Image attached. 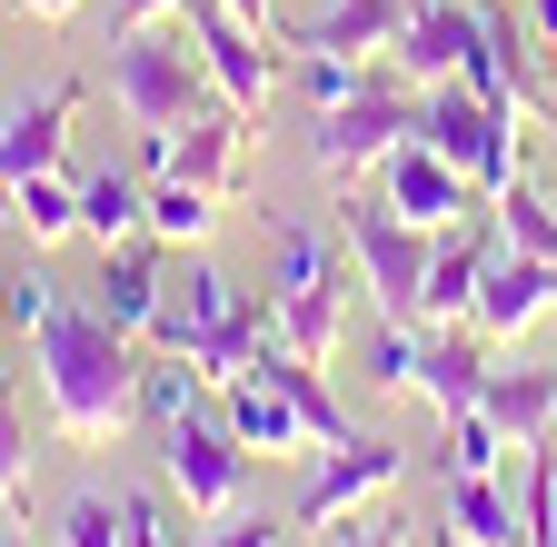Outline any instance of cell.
I'll return each mask as SVG.
<instances>
[{
    "instance_id": "7402d4cb",
    "label": "cell",
    "mask_w": 557,
    "mask_h": 547,
    "mask_svg": "<svg viewBox=\"0 0 557 547\" xmlns=\"http://www.w3.org/2000/svg\"><path fill=\"white\" fill-rule=\"evenodd\" d=\"M0 220H11V229H30V249L81 239V179L40 170V179H21V189H0Z\"/></svg>"
},
{
    "instance_id": "8d00e7d4",
    "label": "cell",
    "mask_w": 557,
    "mask_h": 547,
    "mask_svg": "<svg viewBox=\"0 0 557 547\" xmlns=\"http://www.w3.org/2000/svg\"><path fill=\"white\" fill-rule=\"evenodd\" d=\"M21 11H30V21H81L90 0H21Z\"/></svg>"
},
{
    "instance_id": "836d02e7",
    "label": "cell",
    "mask_w": 557,
    "mask_h": 547,
    "mask_svg": "<svg viewBox=\"0 0 557 547\" xmlns=\"http://www.w3.org/2000/svg\"><path fill=\"white\" fill-rule=\"evenodd\" d=\"M120 547H180L170 518H160V498H120Z\"/></svg>"
},
{
    "instance_id": "9a60e30c",
    "label": "cell",
    "mask_w": 557,
    "mask_h": 547,
    "mask_svg": "<svg viewBox=\"0 0 557 547\" xmlns=\"http://www.w3.org/2000/svg\"><path fill=\"white\" fill-rule=\"evenodd\" d=\"M408 30V0H319L309 21H289V50H338V60H388Z\"/></svg>"
},
{
    "instance_id": "3957f363",
    "label": "cell",
    "mask_w": 557,
    "mask_h": 547,
    "mask_svg": "<svg viewBox=\"0 0 557 547\" xmlns=\"http://www.w3.org/2000/svg\"><path fill=\"white\" fill-rule=\"evenodd\" d=\"M418 100H429V90H418L398 60H379L348 100H329V110L309 120V170H319L329 189H359L398 140H418Z\"/></svg>"
},
{
    "instance_id": "f546056e",
    "label": "cell",
    "mask_w": 557,
    "mask_h": 547,
    "mask_svg": "<svg viewBox=\"0 0 557 547\" xmlns=\"http://www.w3.org/2000/svg\"><path fill=\"white\" fill-rule=\"evenodd\" d=\"M189 388H199V369H139V408H150V419H189L199 408Z\"/></svg>"
},
{
    "instance_id": "f1b7e54d",
    "label": "cell",
    "mask_w": 557,
    "mask_h": 547,
    "mask_svg": "<svg viewBox=\"0 0 557 547\" xmlns=\"http://www.w3.org/2000/svg\"><path fill=\"white\" fill-rule=\"evenodd\" d=\"M528 547H557V438L547 448H528Z\"/></svg>"
},
{
    "instance_id": "30bf717a",
    "label": "cell",
    "mask_w": 557,
    "mask_h": 547,
    "mask_svg": "<svg viewBox=\"0 0 557 547\" xmlns=\"http://www.w3.org/2000/svg\"><path fill=\"white\" fill-rule=\"evenodd\" d=\"M239 160H249V120L230 100H209L199 120L170 129V140H150V179H189L209 199H239Z\"/></svg>"
},
{
    "instance_id": "d4e9b609",
    "label": "cell",
    "mask_w": 557,
    "mask_h": 547,
    "mask_svg": "<svg viewBox=\"0 0 557 547\" xmlns=\"http://www.w3.org/2000/svg\"><path fill=\"white\" fill-rule=\"evenodd\" d=\"M438 458H448V477H498L508 468V438H498L487 408H458V419H438Z\"/></svg>"
},
{
    "instance_id": "6da1fadb",
    "label": "cell",
    "mask_w": 557,
    "mask_h": 547,
    "mask_svg": "<svg viewBox=\"0 0 557 547\" xmlns=\"http://www.w3.org/2000/svg\"><path fill=\"white\" fill-rule=\"evenodd\" d=\"M30 369H40V398H50V428L70 448H110L129 438L150 408H139V338L120 319H100L90 299H50V319L30 328Z\"/></svg>"
},
{
    "instance_id": "5bb4252c",
    "label": "cell",
    "mask_w": 557,
    "mask_h": 547,
    "mask_svg": "<svg viewBox=\"0 0 557 547\" xmlns=\"http://www.w3.org/2000/svg\"><path fill=\"white\" fill-rule=\"evenodd\" d=\"M70 120H81V80H50L40 100H21L11 120H0V189L60 170L70 160Z\"/></svg>"
},
{
    "instance_id": "7bdbcfd3",
    "label": "cell",
    "mask_w": 557,
    "mask_h": 547,
    "mask_svg": "<svg viewBox=\"0 0 557 547\" xmlns=\"http://www.w3.org/2000/svg\"><path fill=\"white\" fill-rule=\"evenodd\" d=\"M0 547H30V537H0Z\"/></svg>"
},
{
    "instance_id": "1f68e13d",
    "label": "cell",
    "mask_w": 557,
    "mask_h": 547,
    "mask_svg": "<svg viewBox=\"0 0 557 547\" xmlns=\"http://www.w3.org/2000/svg\"><path fill=\"white\" fill-rule=\"evenodd\" d=\"M329 547H429V537H418L408 518H369V508H359L348 527H329Z\"/></svg>"
},
{
    "instance_id": "ac0fdd59",
    "label": "cell",
    "mask_w": 557,
    "mask_h": 547,
    "mask_svg": "<svg viewBox=\"0 0 557 547\" xmlns=\"http://www.w3.org/2000/svg\"><path fill=\"white\" fill-rule=\"evenodd\" d=\"M478 408L498 419L508 448H547V438H557V359H547V369L498 359V369H487V388H478Z\"/></svg>"
},
{
    "instance_id": "44dd1931",
    "label": "cell",
    "mask_w": 557,
    "mask_h": 547,
    "mask_svg": "<svg viewBox=\"0 0 557 547\" xmlns=\"http://www.w3.org/2000/svg\"><path fill=\"white\" fill-rule=\"evenodd\" d=\"M487 249H498V220H487V229H438V249H429V328H438V319H468V309H478Z\"/></svg>"
},
{
    "instance_id": "ab89813d",
    "label": "cell",
    "mask_w": 557,
    "mask_h": 547,
    "mask_svg": "<svg viewBox=\"0 0 557 547\" xmlns=\"http://www.w3.org/2000/svg\"><path fill=\"white\" fill-rule=\"evenodd\" d=\"M230 11H239V21H249V30H269V0H230Z\"/></svg>"
},
{
    "instance_id": "cb8c5ba5",
    "label": "cell",
    "mask_w": 557,
    "mask_h": 547,
    "mask_svg": "<svg viewBox=\"0 0 557 547\" xmlns=\"http://www.w3.org/2000/svg\"><path fill=\"white\" fill-rule=\"evenodd\" d=\"M220 210H230V199H209L189 179H150V239L160 249H199L209 229H220Z\"/></svg>"
},
{
    "instance_id": "4dcf8cb0",
    "label": "cell",
    "mask_w": 557,
    "mask_h": 547,
    "mask_svg": "<svg viewBox=\"0 0 557 547\" xmlns=\"http://www.w3.org/2000/svg\"><path fill=\"white\" fill-rule=\"evenodd\" d=\"M60 547H120V508H110V498H70Z\"/></svg>"
},
{
    "instance_id": "d6a6232c",
    "label": "cell",
    "mask_w": 557,
    "mask_h": 547,
    "mask_svg": "<svg viewBox=\"0 0 557 547\" xmlns=\"http://www.w3.org/2000/svg\"><path fill=\"white\" fill-rule=\"evenodd\" d=\"M278 537H289L278 518H259V508H230L220 527H209V537H189V547H278Z\"/></svg>"
},
{
    "instance_id": "8992f818",
    "label": "cell",
    "mask_w": 557,
    "mask_h": 547,
    "mask_svg": "<svg viewBox=\"0 0 557 547\" xmlns=\"http://www.w3.org/2000/svg\"><path fill=\"white\" fill-rule=\"evenodd\" d=\"M160 468H170V488L189 498V518H230V508H249V477H259V448H239V428L230 419H170V438H160Z\"/></svg>"
},
{
    "instance_id": "e575fe53",
    "label": "cell",
    "mask_w": 557,
    "mask_h": 547,
    "mask_svg": "<svg viewBox=\"0 0 557 547\" xmlns=\"http://www.w3.org/2000/svg\"><path fill=\"white\" fill-rule=\"evenodd\" d=\"M50 299H60V289H50V279H11V299H0V319H11V328H21V338H30V328H40V319H50Z\"/></svg>"
},
{
    "instance_id": "4316f807",
    "label": "cell",
    "mask_w": 557,
    "mask_h": 547,
    "mask_svg": "<svg viewBox=\"0 0 557 547\" xmlns=\"http://www.w3.org/2000/svg\"><path fill=\"white\" fill-rule=\"evenodd\" d=\"M0 508H30V419H21V408L11 398H0Z\"/></svg>"
},
{
    "instance_id": "74e56055",
    "label": "cell",
    "mask_w": 557,
    "mask_h": 547,
    "mask_svg": "<svg viewBox=\"0 0 557 547\" xmlns=\"http://www.w3.org/2000/svg\"><path fill=\"white\" fill-rule=\"evenodd\" d=\"M528 30H537V40L557 50V0H528Z\"/></svg>"
},
{
    "instance_id": "ffe728a7",
    "label": "cell",
    "mask_w": 557,
    "mask_h": 547,
    "mask_svg": "<svg viewBox=\"0 0 557 547\" xmlns=\"http://www.w3.org/2000/svg\"><path fill=\"white\" fill-rule=\"evenodd\" d=\"M220 419H230V428H239V448H259V458H289V448H319V438H309V419H299V408L278 398V388H269L259 369L220 388Z\"/></svg>"
},
{
    "instance_id": "5b68a950",
    "label": "cell",
    "mask_w": 557,
    "mask_h": 547,
    "mask_svg": "<svg viewBox=\"0 0 557 547\" xmlns=\"http://www.w3.org/2000/svg\"><path fill=\"white\" fill-rule=\"evenodd\" d=\"M418 140L448 150V160L478 179V199H498V189L528 179V120L498 110V100H478L468 80H438L429 100H418Z\"/></svg>"
},
{
    "instance_id": "52a82bcc",
    "label": "cell",
    "mask_w": 557,
    "mask_h": 547,
    "mask_svg": "<svg viewBox=\"0 0 557 547\" xmlns=\"http://www.w3.org/2000/svg\"><path fill=\"white\" fill-rule=\"evenodd\" d=\"M180 30L199 40V60H209V90H220L239 120H259L269 100H278V50H269V30H249L230 0H180Z\"/></svg>"
},
{
    "instance_id": "83f0119b",
    "label": "cell",
    "mask_w": 557,
    "mask_h": 547,
    "mask_svg": "<svg viewBox=\"0 0 557 547\" xmlns=\"http://www.w3.org/2000/svg\"><path fill=\"white\" fill-rule=\"evenodd\" d=\"M369 388H418V328H398V319H379V338H369Z\"/></svg>"
},
{
    "instance_id": "2e32d148",
    "label": "cell",
    "mask_w": 557,
    "mask_h": 547,
    "mask_svg": "<svg viewBox=\"0 0 557 547\" xmlns=\"http://www.w3.org/2000/svg\"><path fill=\"white\" fill-rule=\"evenodd\" d=\"M468 40H478V0H418L388 60H398L418 90H438V80H458V71H468Z\"/></svg>"
},
{
    "instance_id": "e0dca14e",
    "label": "cell",
    "mask_w": 557,
    "mask_h": 547,
    "mask_svg": "<svg viewBox=\"0 0 557 547\" xmlns=\"http://www.w3.org/2000/svg\"><path fill=\"white\" fill-rule=\"evenodd\" d=\"M90 309H100V319H120L129 338H150V319L170 309V289H160V239H150V229H139V239H120V249H100Z\"/></svg>"
},
{
    "instance_id": "b9f144b4",
    "label": "cell",
    "mask_w": 557,
    "mask_h": 547,
    "mask_svg": "<svg viewBox=\"0 0 557 547\" xmlns=\"http://www.w3.org/2000/svg\"><path fill=\"white\" fill-rule=\"evenodd\" d=\"M0 299H11V269H0Z\"/></svg>"
},
{
    "instance_id": "ba28073f",
    "label": "cell",
    "mask_w": 557,
    "mask_h": 547,
    "mask_svg": "<svg viewBox=\"0 0 557 547\" xmlns=\"http://www.w3.org/2000/svg\"><path fill=\"white\" fill-rule=\"evenodd\" d=\"M269 309H278V338H289L309 369H329V359H338V249H329L319 229H289Z\"/></svg>"
},
{
    "instance_id": "f35d334b",
    "label": "cell",
    "mask_w": 557,
    "mask_h": 547,
    "mask_svg": "<svg viewBox=\"0 0 557 547\" xmlns=\"http://www.w3.org/2000/svg\"><path fill=\"white\" fill-rule=\"evenodd\" d=\"M11 338H21V328L0 319V398H11V378H21V359H11Z\"/></svg>"
},
{
    "instance_id": "9c48e42d",
    "label": "cell",
    "mask_w": 557,
    "mask_h": 547,
    "mask_svg": "<svg viewBox=\"0 0 557 547\" xmlns=\"http://www.w3.org/2000/svg\"><path fill=\"white\" fill-rule=\"evenodd\" d=\"M398 477H408V448L398 438H338V448H319V477H309V498H299V527H338V518L379 508Z\"/></svg>"
},
{
    "instance_id": "277c9868",
    "label": "cell",
    "mask_w": 557,
    "mask_h": 547,
    "mask_svg": "<svg viewBox=\"0 0 557 547\" xmlns=\"http://www.w3.org/2000/svg\"><path fill=\"white\" fill-rule=\"evenodd\" d=\"M338 249H348V269L369 279L379 319L429 328V249H438V229L398 220L388 199H348V189H338Z\"/></svg>"
},
{
    "instance_id": "7c38bea8",
    "label": "cell",
    "mask_w": 557,
    "mask_h": 547,
    "mask_svg": "<svg viewBox=\"0 0 557 547\" xmlns=\"http://www.w3.org/2000/svg\"><path fill=\"white\" fill-rule=\"evenodd\" d=\"M498 349H518V338L537 328V319H557V259H528V249H487V279H478V309H468Z\"/></svg>"
},
{
    "instance_id": "4fadbf2b",
    "label": "cell",
    "mask_w": 557,
    "mask_h": 547,
    "mask_svg": "<svg viewBox=\"0 0 557 547\" xmlns=\"http://www.w3.org/2000/svg\"><path fill=\"white\" fill-rule=\"evenodd\" d=\"M487 369H498V338H487L478 319H438V328H418V398H429L438 419L478 408Z\"/></svg>"
},
{
    "instance_id": "d6986e66",
    "label": "cell",
    "mask_w": 557,
    "mask_h": 547,
    "mask_svg": "<svg viewBox=\"0 0 557 547\" xmlns=\"http://www.w3.org/2000/svg\"><path fill=\"white\" fill-rule=\"evenodd\" d=\"M438 527L468 537V547H528V498L508 488V468L498 477H448V518Z\"/></svg>"
},
{
    "instance_id": "7a4b0ae2",
    "label": "cell",
    "mask_w": 557,
    "mask_h": 547,
    "mask_svg": "<svg viewBox=\"0 0 557 547\" xmlns=\"http://www.w3.org/2000/svg\"><path fill=\"white\" fill-rule=\"evenodd\" d=\"M209 100V60L180 21H150V30H120L110 40V110L139 129V140H170L180 120H199Z\"/></svg>"
},
{
    "instance_id": "ee69618b",
    "label": "cell",
    "mask_w": 557,
    "mask_h": 547,
    "mask_svg": "<svg viewBox=\"0 0 557 547\" xmlns=\"http://www.w3.org/2000/svg\"><path fill=\"white\" fill-rule=\"evenodd\" d=\"M408 11H418V0H408Z\"/></svg>"
},
{
    "instance_id": "60d3db41",
    "label": "cell",
    "mask_w": 557,
    "mask_h": 547,
    "mask_svg": "<svg viewBox=\"0 0 557 547\" xmlns=\"http://www.w3.org/2000/svg\"><path fill=\"white\" fill-rule=\"evenodd\" d=\"M429 547H468V537H448V527H438V537H429Z\"/></svg>"
},
{
    "instance_id": "484cf974",
    "label": "cell",
    "mask_w": 557,
    "mask_h": 547,
    "mask_svg": "<svg viewBox=\"0 0 557 547\" xmlns=\"http://www.w3.org/2000/svg\"><path fill=\"white\" fill-rule=\"evenodd\" d=\"M498 239L528 249V259H557V189H498Z\"/></svg>"
},
{
    "instance_id": "8fae6325",
    "label": "cell",
    "mask_w": 557,
    "mask_h": 547,
    "mask_svg": "<svg viewBox=\"0 0 557 547\" xmlns=\"http://www.w3.org/2000/svg\"><path fill=\"white\" fill-rule=\"evenodd\" d=\"M379 199L398 220H418V229H458V220H478V179L448 160V150H429V140H398L388 160H379Z\"/></svg>"
},
{
    "instance_id": "d590c367",
    "label": "cell",
    "mask_w": 557,
    "mask_h": 547,
    "mask_svg": "<svg viewBox=\"0 0 557 547\" xmlns=\"http://www.w3.org/2000/svg\"><path fill=\"white\" fill-rule=\"evenodd\" d=\"M150 21H180V0H110V40L120 30H150Z\"/></svg>"
},
{
    "instance_id": "603a6c76",
    "label": "cell",
    "mask_w": 557,
    "mask_h": 547,
    "mask_svg": "<svg viewBox=\"0 0 557 547\" xmlns=\"http://www.w3.org/2000/svg\"><path fill=\"white\" fill-rule=\"evenodd\" d=\"M81 229H90L100 249L139 239V229H150V179H129V170H90V179H81Z\"/></svg>"
}]
</instances>
